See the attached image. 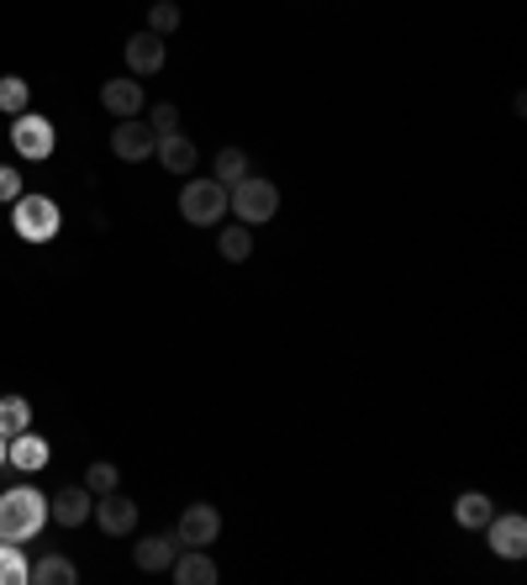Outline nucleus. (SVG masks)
Returning <instances> with one entry per match:
<instances>
[{
	"label": "nucleus",
	"instance_id": "10",
	"mask_svg": "<svg viewBox=\"0 0 527 585\" xmlns=\"http://www.w3.org/2000/svg\"><path fill=\"white\" fill-rule=\"evenodd\" d=\"M90 517L106 527L112 538H121V533H132V527H138V506L121 496V491H106V496H95V512H90Z\"/></svg>",
	"mask_w": 527,
	"mask_h": 585
},
{
	"label": "nucleus",
	"instance_id": "6",
	"mask_svg": "<svg viewBox=\"0 0 527 585\" xmlns=\"http://www.w3.org/2000/svg\"><path fill=\"white\" fill-rule=\"evenodd\" d=\"M11 148L22 159H48L54 153V121L37 117V112H22V117L11 121Z\"/></svg>",
	"mask_w": 527,
	"mask_h": 585
},
{
	"label": "nucleus",
	"instance_id": "15",
	"mask_svg": "<svg viewBox=\"0 0 527 585\" xmlns=\"http://www.w3.org/2000/svg\"><path fill=\"white\" fill-rule=\"evenodd\" d=\"M169 570H175L179 585H216V575H222V570L206 559V549H179Z\"/></svg>",
	"mask_w": 527,
	"mask_h": 585
},
{
	"label": "nucleus",
	"instance_id": "27",
	"mask_svg": "<svg viewBox=\"0 0 527 585\" xmlns=\"http://www.w3.org/2000/svg\"><path fill=\"white\" fill-rule=\"evenodd\" d=\"M16 196H22V169H5V164H0V201L11 206Z\"/></svg>",
	"mask_w": 527,
	"mask_h": 585
},
{
	"label": "nucleus",
	"instance_id": "23",
	"mask_svg": "<svg viewBox=\"0 0 527 585\" xmlns=\"http://www.w3.org/2000/svg\"><path fill=\"white\" fill-rule=\"evenodd\" d=\"M27 575H32L27 554L16 543H0V585H27Z\"/></svg>",
	"mask_w": 527,
	"mask_h": 585
},
{
	"label": "nucleus",
	"instance_id": "25",
	"mask_svg": "<svg viewBox=\"0 0 527 585\" xmlns=\"http://www.w3.org/2000/svg\"><path fill=\"white\" fill-rule=\"evenodd\" d=\"M175 27H179V5H175V0H153V5H148V32L169 37Z\"/></svg>",
	"mask_w": 527,
	"mask_h": 585
},
{
	"label": "nucleus",
	"instance_id": "5",
	"mask_svg": "<svg viewBox=\"0 0 527 585\" xmlns=\"http://www.w3.org/2000/svg\"><path fill=\"white\" fill-rule=\"evenodd\" d=\"M216 533H222V517H216V506H206V501H196V506H185L179 512V549H211L216 543Z\"/></svg>",
	"mask_w": 527,
	"mask_h": 585
},
{
	"label": "nucleus",
	"instance_id": "19",
	"mask_svg": "<svg viewBox=\"0 0 527 585\" xmlns=\"http://www.w3.org/2000/svg\"><path fill=\"white\" fill-rule=\"evenodd\" d=\"M32 585H74V564L63 554H43L37 564H32Z\"/></svg>",
	"mask_w": 527,
	"mask_h": 585
},
{
	"label": "nucleus",
	"instance_id": "3",
	"mask_svg": "<svg viewBox=\"0 0 527 585\" xmlns=\"http://www.w3.org/2000/svg\"><path fill=\"white\" fill-rule=\"evenodd\" d=\"M227 211H237L243 227H259V222H269V217L280 211V185H274V179L243 175L233 190H227Z\"/></svg>",
	"mask_w": 527,
	"mask_h": 585
},
{
	"label": "nucleus",
	"instance_id": "21",
	"mask_svg": "<svg viewBox=\"0 0 527 585\" xmlns=\"http://www.w3.org/2000/svg\"><path fill=\"white\" fill-rule=\"evenodd\" d=\"M27 101H32V85L22 74H5V80H0V112H5V117H22Z\"/></svg>",
	"mask_w": 527,
	"mask_h": 585
},
{
	"label": "nucleus",
	"instance_id": "2",
	"mask_svg": "<svg viewBox=\"0 0 527 585\" xmlns=\"http://www.w3.org/2000/svg\"><path fill=\"white\" fill-rule=\"evenodd\" d=\"M11 227H16V237H27V243H54L63 227V217H59V201L54 196H16L11 201Z\"/></svg>",
	"mask_w": 527,
	"mask_h": 585
},
{
	"label": "nucleus",
	"instance_id": "1",
	"mask_svg": "<svg viewBox=\"0 0 527 585\" xmlns=\"http://www.w3.org/2000/svg\"><path fill=\"white\" fill-rule=\"evenodd\" d=\"M48 523V496L32 491V485H16L0 496V543H27L37 538Z\"/></svg>",
	"mask_w": 527,
	"mask_h": 585
},
{
	"label": "nucleus",
	"instance_id": "4",
	"mask_svg": "<svg viewBox=\"0 0 527 585\" xmlns=\"http://www.w3.org/2000/svg\"><path fill=\"white\" fill-rule=\"evenodd\" d=\"M222 211H227V185H216V179H190L179 190V217L190 227H216Z\"/></svg>",
	"mask_w": 527,
	"mask_h": 585
},
{
	"label": "nucleus",
	"instance_id": "28",
	"mask_svg": "<svg viewBox=\"0 0 527 585\" xmlns=\"http://www.w3.org/2000/svg\"><path fill=\"white\" fill-rule=\"evenodd\" d=\"M0 469H5V438H0Z\"/></svg>",
	"mask_w": 527,
	"mask_h": 585
},
{
	"label": "nucleus",
	"instance_id": "14",
	"mask_svg": "<svg viewBox=\"0 0 527 585\" xmlns=\"http://www.w3.org/2000/svg\"><path fill=\"white\" fill-rule=\"evenodd\" d=\"M179 554V538L175 533H159V538H143L138 549H132V559H138V570H148V575H159V570H169Z\"/></svg>",
	"mask_w": 527,
	"mask_h": 585
},
{
	"label": "nucleus",
	"instance_id": "7",
	"mask_svg": "<svg viewBox=\"0 0 527 585\" xmlns=\"http://www.w3.org/2000/svg\"><path fill=\"white\" fill-rule=\"evenodd\" d=\"M153 148H159V132L153 127H143L138 117H121L117 132H112V153L117 159H127V164H143V159H153Z\"/></svg>",
	"mask_w": 527,
	"mask_h": 585
},
{
	"label": "nucleus",
	"instance_id": "9",
	"mask_svg": "<svg viewBox=\"0 0 527 585\" xmlns=\"http://www.w3.org/2000/svg\"><path fill=\"white\" fill-rule=\"evenodd\" d=\"M485 533H491V549H496L501 559H523L527 554V517H517V512L491 517V523H485Z\"/></svg>",
	"mask_w": 527,
	"mask_h": 585
},
{
	"label": "nucleus",
	"instance_id": "26",
	"mask_svg": "<svg viewBox=\"0 0 527 585\" xmlns=\"http://www.w3.org/2000/svg\"><path fill=\"white\" fill-rule=\"evenodd\" d=\"M148 127H153L159 138L179 132V106H175V101H159V106H153V121H148Z\"/></svg>",
	"mask_w": 527,
	"mask_h": 585
},
{
	"label": "nucleus",
	"instance_id": "24",
	"mask_svg": "<svg viewBox=\"0 0 527 585\" xmlns=\"http://www.w3.org/2000/svg\"><path fill=\"white\" fill-rule=\"evenodd\" d=\"M85 491L90 496H106V491H121V469L117 465H106V459H95L85 475Z\"/></svg>",
	"mask_w": 527,
	"mask_h": 585
},
{
	"label": "nucleus",
	"instance_id": "11",
	"mask_svg": "<svg viewBox=\"0 0 527 585\" xmlns=\"http://www.w3.org/2000/svg\"><path fill=\"white\" fill-rule=\"evenodd\" d=\"M5 465L11 469H27V475H37V469H48V443L37 438V433H16V438H5Z\"/></svg>",
	"mask_w": 527,
	"mask_h": 585
},
{
	"label": "nucleus",
	"instance_id": "22",
	"mask_svg": "<svg viewBox=\"0 0 527 585\" xmlns=\"http://www.w3.org/2000/svg\"><path fill=\"white\" fill-rule=\"evenodd\" d=\"M216 248H222V259H227V264H243L248 254H254V237H248V227H243V222H233V227H222Z\"/></svg>",
	"mask_w": 527,
	"mask_h": 585
},
{
	"label": "nucleus",
	"instance_id": "17",
	"mask_svg": "<svg viewBox=\"0 0 527 585\" xmlns=\"http://www.w3.org/2000/svg\"><path fill=\"white\" fill-rule=\"evenodd\" d=\"M496 517V506H491V496H480V491H465V496L454 501V523L459 527H485Z\"/></svg>",
	"mask_w": 527,
	"mask_h": 585
},
{
	"label": "nucleus",
	"instance_id": "16",
	"mask_svg": "<svg viewBox=\"0 0 527 585\" xmlns=\"http://www.w3.org/2000/svg\"><path fill=\"white\" fill-rule=\"evenodd\" d=\"M153 153H159V164H164L169 175H185V169H196V159H201V153H196V143H190L185 132H169V138H159V148H153Z\"/></svg>",
	"mask_w": 527,
	"mask_h": 585
},
{
	"label": "nucleus",
	"instance_id": "18",
	"mask_svg": "<svg viewBox=\"0 0 527 585\" xmlns=\"http://www.w3.org/2000/svg\"><path fill=\"white\" fill-rule=\"evenodd\" d=\"M243 175H248V153H243V148H222V153L211 159V179H216V185L233 190Z\"/></svg>",
	"mask_w": 527,
	"mask_h": 585
},
{
	"label": "nucleus",
	"instance_id": "20",
	"mask_svg": "<svg viewBox=\"0 0 527 585\" xmlns=\"http://www.w3.org/2000/svg\"><path fill=\"white\" fill-rule=\"evenodd\" d=\"M32 428V407L22 396H0V438H16Z\"/></svg>",
	"mask_w": 527,
	"mask_h": 585
},
{
	"label": "nucleus",
	"instance_id": "8",
	"mask_svg": "<svg viewBox=\"0 0 527 585\" xmlns=\"http://www.w3.org/2000/svg\"><path fill=\"white\" fill-rule=\"evenodd\" d=\"M121 54H127V69H132V80H143V74H159V69H164V59H169V54H164V37H159V32H138V37H127V48H121Z\"/></svg>",
	"mask_w": 527,
	"mask_h": 585
},
{
	"label": "nucleus",
	"instance_id": "12",
	"mask_svg": "<svg viewBox=\"0 0 527 585\" xmlns=\"http://www.w3.org/2000/svg\"><path fill=\"white\" fill-rule=\"evenodd\" d=\"M95 512V496H90L85 485H74V491H59V496L48 501V523L59 527H80Z\"/></svg>",
	"mask_w": 527,
	"mask_h": 585
},
{
	"label": "nucleus",
	"instance_id": "13",
	"mask_svg": "<svg viewBox=\"0 0 527 585\" xmlns=\"http://www.w3.org/2000/svg\"><path fill=\"white\" fill-rule=\"evenodd\" d=\"M101 106H106L112 117H138V112H143V85H138V80H106V85H101Z\"/></svg>",
	"mask_w": 527,
	"mask_h": 585
}]
</instances>
